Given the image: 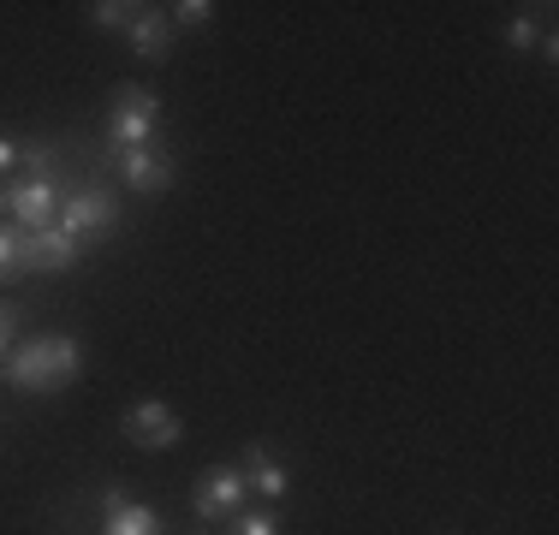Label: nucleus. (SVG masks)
Listing matches in <instances>:
<instances>
[{"label": "nucleus", "instance_id": "obj_10", "mask_svg": "<svg viewBox=\"0 0 559 535\" xmlns=\"http://www.w3.org/2000/svg\"><path fill=\"white\" fill-rule=\"evenodd\" d=\"M84 262V245L66 238L60 226H43V233H24V280L36 274H72Z\"/></svg>", "mask_w": 559, "mask_h": 535}, {"label": "nucleus", "instance_id": "obj_2", "mask_svg": "<svg viewBox=\"0 0 559 535\" xmlns=\"http://www.w3.org/2000/svg\"><path fill=\"white\" fill-rule=\"evenodd\" d=\"M60 233L78 238L84 250H102L108 238L126 226V191L114 179H102L96 167H84L72 185H66V203H60Z\"/></svg>", "mask_w": 559, "mask_h": 535}, {"label": "nucleus", "instance_id": "obj_1", "mask_svg": "<svg viewBox=\"0 0 559 535\" xmlns=\"http://www.w3.org/2000/svg\"><path fill=\"white\" fill-rule=\"evenodd\" d=\"M0 381L12 387V393H66L72 381H84V340L66 328H43V333H24L19 345H12L7 369H0Z\"/></svg>", "mask_w": 559, "mask_h": 535}, {"label": "nucleus", "instance_id": "obj_9", "mask_svg": "<svg viewBox=\"0 0 559 535\" xmlns=\"http://www.w3.org/2000/svg\"><path fill=\"white\" fill-rule=\"evenodd\" d=\"M238 471H245L250 494H257L262 506H286V500H292V464H286V459H274L269 440H250L245 459H238Z\"/></svg>", "mask_w": 559, "mask_h": 535}, {"label": "nucleus", "instance_id": "obj_7", "mask_svg": "<svg viewBox=\"0 0 559 535\" xmlns=\"http://www.w3.org/2000/svg\"><path fill=\"white\" fill-rule=\"evenodd\" d=\"M119 435L138 452H173L185 440V417L167 399H138V405H126V417H119Z\"/></svg>", "mask_w": 559, "mask_h": 535}, {"label": "nucleus", "instance_id": "obj_15", "mask_svg": "<svg viewBox=\"0 0 559 535\" xmlns=\"http://www.w3.org/2000/svg\"><path fill=\"white\" fill-rule=\"evenodd\" d=\"M24 280V233L19 226H0V286H19Z\"/></svg>", "mask_w": 559, "mask_h": 535}, {"label": "nucleus", "instance_id": "obj_13", "mask_svg": "<svg viewBox=\"0 0 559 535\" xmlns=\"http://www.w3.org/2000/svg\"><path fill=\"white\" fill-rule=\"evenodd\" d=\"M84 19H90V31H102V36H126L131 19H138V0H90Z\"/></svg>", "mask_w": 559, "mask_h": 535}, {"label": "nucleus", "instance_id": "obj_12", "mask_svg": "<svg viewBox=\"0 0 559 535\" xmlns=\"http://www.w3.org/2000/svg\"><path fill=\"white\" fill-rule=\"evenodd\" d=\"M542 36H548V7H530V12H512V19H506L500 43L512 54H536Z\"/></svg>", "mask_w": 559, "mask_h": 535}, {"label": "nucleus", "instance_id": "obj_18", "mask_svg": "<svg viewBox=\"0 0 559 535\" xmlns=\"http://www.w3.org/2000/svg\"><path fill=\"white\" fill-rule=\"evenodd\" d=\"M19 150H24V138L0 131V185H7V179H19Z\"/></svg>", "mask_w": 559, "mask_h": 535}, {"label": "nucleus", "instance_id": "obj_6", "mask_svg": "<svg viewBox=\"0 0 559 535\" xmlns=\"http://www.w3.org/2000/svg\"><path fill=\"white\" fill-rule=\"evenodd\" d=\"M250 506V482L238 464H209L203 476L191 482V512L197 524H226L233 512H245Z\"/></svg>", "mask_w": 559, "mask_h": 535}, {"label": "nucleus", "instance_id": "obj_8", "mask_svg": "<svg viewBox=\"0 0 559 535\" xmlns=\"http://www.w3.org/2000/svg\"><path fill=\"white\" fill-rule=\"evenodd\" d=\"M96 535H167V518L155 506L131 500L126 482H108L102 506H96Z\"/></svg>", "mask_w": 559, "mask_h": 535}, {"label": "nucleus", "instance_id": "obj_17", "mask_svg": "<svg viewBox=\"0 0 559 535\" xmlns=\"http://www.w3.org/2000/svg\"><path fill=\"white\" fill-rule=\"evenodd\" d=\"M19 340H24V304H0V369H7Z\"/></svg>", "mask_w": 559, "mask_h": 535}, {"label": "nucleus", "instance_id": "obj_19", "mask_svg": "<svg viewBox=\"0 0 559 535\" xmlns=\"http://www.w3.org/2000/svg\"><path fill=\"white\" fill-rule=\"evenodd\" d=\"M0 226H7V185H0Z\"/></svg>", "mask_w": 559, "mask_h": 535}, {"label": "nucleus", "instance_id": "obj_11", "mask_svg": "<svg viewBox=\"0 0 559 535\" xmlns=\"http://www.w3.org/2000/svg\"><path fill=\"white\" fill-rule=\"evenodd\" d=\"M126 48L138 54V60L162 66L167 54H173V19H167V7H138V19H131V31H126Z\"/></svg>", "mask_w": 559, "mask_h": 535}, {"label": "nucleus", "instance_id": "obj_4", "mask_svg": "<svg viewBox=\"0 0 559 535\" xmlns=\"http://www.w3.org/2000/svg\"><path fill=\"white\" fill-rule=\"evenodd\" d=\"M90 167L102 173V179H114L126 197H167L173 185H179V160H173L167 138L150 143V150H126V155H90Z\"/></svg>", "mask_w": 559, "mask_h": 535}, {"label": "nucleus", "instance_id": "obj_16", "mask_svg": "<svg viewBox=\"0 0 559 535\" xmlns=\"http://www.w3.org/2000/svg\"><path fill=\"white\" fill-rule=\"evenodd\" d=\"M215 0H173L167 7V19H173V31H209L215 24Z\"/></svg>", "mask_w": 559, "mask_h": 535}, {"label": "nucleus", "instance_id": "obj_14", "mask_svg": "<svg viewBox=\"0 0 559 535\" xmlns=\"http://www.w3.org/2000/svg\"><path fill=\"white\" fill-rule=\"evenodd\" d=\"M221 530H226V535H286V530H280V512H274V506H245V512H233Z\"/></svg>", "mask_w": 559, "mask_h": 535}, {"label": "nucleus", "instance_id": "obj_3", "mask_svg": "<svg viewBox=\"0 0 559 535\" xmlns=\"http://www.w3.org/2000/svg\"><path fill=\"white\" fill-rule=\"evenodd\" d=\"M162 126H167V107L150 84H119L108 96V114H102V150L108 155L150 150V143H162Z\"/></svg>", "mask_w": 559, "mask_h": 535}, {"label": "nucleus", "instance_id": "obj_5", "mask_svg": "<svg viewBox=\"0 0 559 535\" xmlns=\"http://www.w3.org/2000/svg\"><path fill=\"white\" fill-rule=\"evenodd\" d=\"M78 173L60 167V173H19V179H7V221L19 226V233H43V226L60 221V203H66V185H72Z\"/></svg>", "mask_w": 559, "mask_h": 535}]
</instances>
